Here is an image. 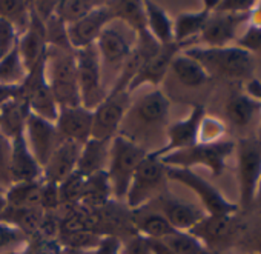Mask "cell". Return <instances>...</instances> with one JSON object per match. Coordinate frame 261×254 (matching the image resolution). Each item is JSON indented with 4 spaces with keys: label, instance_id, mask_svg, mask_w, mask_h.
I'll list each match as a JSON object with an SVG mask.
<instances>
[{
    "label": "cell",
    "instance_id": "cell-9",
    "mask_svg": "<svg viewBox=\"0 0 261 254\" xmlns=\"http://www.w3.org/2000/svg\"><path fill=\"white\" fill-rule=\"evenodd\" d=\"M166 177H168V180L181 183V185L188 187L191 191H194L206 214L237 216V213L240 211L238 203L226 199L220 190H217L211 182H207L206 179L198 176L194 170L166 167Z\"/></svg>",
    "mask_w": 261,
    "mask_h": 254
},
{
    "label": "cell",
    "instance_id": "cell-28",
    "mask_svg": "<svg viewBox=\"0 0 261 254\" xmlns=\"http://www.w3.org/2000/svg\"><path fill=\"white\" fill-rule=\"evenodd\" d=\"M133 225L139 234L148 239H165L177 231L162 213L151 206L133 211Z\"/></svg>",
    "mask_w": 261,
    "mask_h": 254
},
{
    "label": "cell",
    "instance_id": "cell-38",
    "mask_svg": "<svg viewBox=\"0 0 261 254\" xmlns=\"http://www.w3.org/2000/svg\"><path fill=\"white\" fill-rule=\"evenodd\" d=\"M85 176L79 173L77 170L69 174L65 180L59 183V196H60V210L66 206H74L80 203L83 185H85Z\"/></svg>",
    "mask_w": 261,
    "mask_h": 254
},
{
    "label": "cell",
    "instance_id": "cell-59",
    "mask_svg": "<svg viewBox=\"0 0 261 254\" xmlns=\"http://www.w3.org/2000/svg\"><path fill=\"white\" fill-rule=\"evenodd\" d=\"M0 191H4V190H0Z\"/></svg>",
    "mask_w": 261,
    "mask_h": 254
},
{
    "label": "cell",
    "instance_id": "cell-44",
    "mask_svg": "<svg viewBox=\"0 0 261 254\" xmlns=\"http://www.w3.org/2000/svg\"><path fill=\"white\" fill-rule=\"evenodd\" d=\"M235 45L252 53L261 51V27L246 24V30L240 33L238 39L235 40Z\"/></svg>",
    "mask_w": 261,
    "mask_h": 254
},
{
    "label": "cell",
    "instance_id": "cell-54",
    "mask_svg": "<svg viewBox=\"0 0 261 254\" xmlns=\"http://www.w3.org/2000/svg\"><path fill=\"white\" fill-rule=\"evenodd\" d=\"M255 203H258L261 206V180L258 183V190H256V196H255Z\"/></svg>",
    "mask_w": 261,
    "mask_h": 254
},
{
    "label": "cell",
    "instance_id": "cell-33",
    "mask_svg": "<svg viewBox=\"0 0 261 254\" xmlns=\"http://www.w3.org/2000/svg\"><path fill=\"white\" fill-rule=\"evenodd\" d=\"M40 193H42V179L11 183L4 191V196L7 200V206L40 208Z\"/></svg>",
    "mask_w": 261,
    "mask_h": 254
},
{
    "label": "cell",
    "instance_id": "cell-37",
    "mask_svg": "<svg viewBox=\"0 0 261 254\" xmlns=\"http://www.w3.org/2000/svg\"><path fill=\"white\" fill-rule=\"evenodd\" d=\"M31 2L23 0H0V19L8 20L20 33L25 31L30 22Z\"/></svg>",
    "mask_w": 261,
    "mask_h": 254
},
{
    "label": "cell",
    "instance_id": "cell-32",
    "mask_svg": "<svg viewBox=\"0 0 261 254\" xmlns=\"http://www.w3.org/2000/svg\"><path fill=\"white\" fill-rule=\"evenodd\" d=\"M146 13V27L149 34L160 43L169 45L174 43V22L169 14L155 2H143Z\"/></svg>",
    "mask_w": 261,
    "mask_h": 254
},
{
    "label": "cell",
    "instance_id": "cell-41",
    "mask_svg": "<svg viewBox=\"0 0 261 254\" xmlns=\"http://www.w3.org/2000/svg\"><path fill=\"white\" fill-rule=\"evenodd\" d=\"M27 242V236H23L20 231L5 223H0V254L22 249Z\"/></svg>",
    "mask_w": 261,
    "mask_h": 254
},
{
    "label": "cell",
    "instance_id": "cell-27",
    "mask_svg": "<svg viewBox=\"0 0 261 254\" xmlns=\"http://www.w3.org/2000/svg\"><path fill=\"white\" fill-rule=\"evenodd\" d=\"M224 114L233 126L243 128L261 114V103L246 91H232L226 100Z\"/></svg>",
    "mask_w": 261,
    "mask_h": 254
},
{
    "label": "cell",
    "instance_id": "cell-10",
    "mask_svg": "<svg viewBox=\"0 0 261 254\" xmlns=\"http://www.w3.org/2000/svg\"><path fill=\"white\" fill-rule=\"evenodd\" d=\"M137 42V34L120 20H112L98 36L95 47L101 66L121 70Z\"/></svg>",
    "mask_w": 261,
    "mask_h": 254
},
{
    "label": "cell",
    "instance_id": "cell-16",
    "mask_svg": "<svg viewBox=\"0 0 261 254\" xmlns=\"http://www.w3.org/2000/svg\"><path fill=\"white\" fill-rule=\"evenodd\" d=\"M146 206H151L162 213L177 231H191L206 216L201 206L181 200L168 191L162 193Z\"/></svg>",
    "mask_w": 261,
    "mask_h": 254
},
{
    "label": "cell",
    "instance_id": "cell-36",
    "mask_svg": "<svg viewBox=\"0 0 261 254\" xmlns=\"http://www.w3.org/2000/svg\"><path fill=\"white\" fill-rule=\"evenodd\" d=\"M100 4L101 2H92V0H63L57 2L54 17L63 25H71L85 17Z\"/></svg>",
    "mask_w": 261,
    "mask_h": 254
},
{
    "label": "cell",
    "instance_id": "cell-8",
    "mask_svg": "<svg viewBox=\"0 0 261 254\" xmlns=\"http://www.w3.org/2000/svg\"><path fill=\"white\" fill-rule=\"evenodd\" d=\"M77 80L82 106L94 111L106 97L109 89L105 86L103 66L95 45L75 51Z\"/></svg>",
    "mask_w": 261,
    "mask_h": 254
},
{
    "label": "cell",
    "instance_id": "cell-31",
    "mask_svg": "<svg viewBox=\"0 0 261 254\" xmlns=\"http://www.w3.org/2000/svg\"><path fill=\"white\" fill-rule=\"evenodd\" d=\"M169 71L175 76V79L188 88H200L209 82V74L204 68L191 56L185 54L183 51L175 56L171 63Z\"/></svg>",
    "mask_w": 261,
    "mask_h": 254
},
{
    "label": "cell",
    "instance_id": "cell-53",
    "mask_svg": "<svg viewBox=\"0 0 261 254\" xmlns=\"http://www.w3.org/2000/svg\"><path fill=\"white\" fill-rule=\"evenodd\" d=\"M92 249H80V248H71V246H62L60 254H91Z\"/></svg>",
    "mask_w": 261,
    "mask_h": 254
},
{
    "label": "cell",
    "instance_id": "cell-2",
    "mask_svg": "<svg viewBox=\"0 0 261 254\" xmlns=\"http://www.w3.org/2000/svg\"><path fill=\"white\" fill-rule=\"evenodd\" d=\"M183 53L195 59L209 77L227 80H249L253 77L255 63L252 54L237 45L221 48L192 45L183 50Z\"/></svg>",
    "mask_w": 261,
    "mask_h": 254
},
{
    "label": "cell",
    "instance_id": "cell-3",
    "mask_svg": "<svg viewBox=\"0 0 261 254\" xmlns=\"http://www.w3.org/2000/svg\"><path fill=\"white\" fill-rule=\"evenodd\" d=\"M45 74L59 108L82 105L74 50L48 45Z\"/></svg>",
    "mask_w": 261,
    "mask_h": 254
},
{
    "label": "cell",
    "instance_id": "cell-58",
    "mask_svg": "<svg viewBox=\"0 0 261 254\" xmlns=\"http://www.w3.org/2000/svg\"><path fill=\"white\" fill-rule=\"evenodd\" d=\"M250 254H256V252H250Z\"/></svg>",
    "mask_w": 261,
    "mask_h": 254
},
{
    "label": "cell",
    "instance_id": "cell-5",
    "mask_svg": "<svg viewBox=\"0 0 261 254\" xmlns=\"http://www.w3.org/2000/svg\"><path fill=\"white\" fill-rule=\"evenodd\" d=\"M235 151V142L224 139L215 144H195L191 148L169 153L160 160L166 167L192 170L194 167H204L211 171L212 177H220L226 170L227 159Z\"/></svg>",
    "mask_w": 261,
    "mask_h": 254
},
{
    "label": "cell",
    "instance_id": "cell-52",
    "mask_svg": "<svg viewBox=\"0 0 261 254\" xmlns=\"http://www.w3.org/2000/svg\"><path fill=\"white\" fill-rule=\"evenodd\" d=\"M149 246L152 254H174V251L162 239H149Z\"/></svg>",
    "mask_w": 261,
    "mask_h": 254
},
{
    "label": "cell",
    "instance_id": "cell-13",
    "mask_svg": "<svg viewBox=\"0 0 261 254\" xmlns=\"http://www.w3.org/2000/svg\"><path fill=\"white\" fill-rule=\"evenodd\" d=\"M206 116V108L200 103L192 105L189 114L166 126V144L159 150L151 151L155 157H163L169 153L186 150L198 144V126L201 119Z\"/></svg>",
    "mask_w": 261,
    "mask_h": 254
},
{
    "label": "cell",
    "instance_id": "cell-34",
    "mask_svg": "<svg viewBox=\"0 0 261 254\" xmlns=\"http://www.w3.org/2000/svg\"><path fill=\"white\" fill-rule=\"evenodd\" d=\"M112 14L117 20L123 22L127 28L133 30L137 36L148 31L146 27V13L143 2H133V0H126V2H108Z\"/></svg>",
    "mask_w": 261,
    "mask_h": 254
},
{
    "label": "cell",
    "instance_id": "cell-20",
    "mask_svg": "<svg viewBox=\"0 0 261 254\" xmlns=\"http://www.w3.org/2000/svg\"><path fill=\"white\" fill-rule=\"evenodd\" d=\"M92 119H94V111L82 105L65 106V108H59L56 126L63 141H72L83 145L92 136Z\"/></svg>",
    "mask_w": 261,
    "mask_h": 254
},
{
    "label": "cell",
    "instance_id": "cell-46",
    "mask_svg": "<svg viewBox=\"0 0 261 254\" xmlns=\"http://www.w3.org/2000/svg\"><path fill=\"white\" fill-rule=\"evenodd\" d=\"M40 208L43 211H59L60 210V196H59L57 183L42 180Z\"/></svg>",
    "mask_w": 261,
    "mask_h": 254
},
{
    "label": "cell",
    "instance_id": "cell-26",
    "mask_svg": "<svg viewBox=\"0 0 261 254\" xmlns=\"http://www.w3.org/2000/svg\"><path fill=\"white\" fill-rule=\"evenodd\" d=\"M30 114V105L20 96L0 106V133L10 141L25 134V126Z\"/></svg>",
    "mask_w": 261,
    "mask_h": 254
},
{
    "label": "cell",
    "instance_id": "cell-40",
    "mask_svg": "<svg viewBox=\"0 0 261 254\" xmlns=\"http://www.w3.org/2000/svg\"><path fill=\"white\" fill-rule=\"evenodd\" d=\"M226 133V123L221 119L206 114L198 126V144H215L224 141Z\"/></svg>",
    "mask_w": 261,
    "mask_h": 254
},
{
    "label": "cell",
    "instance_id": "cell-57",
    "mask_svg": "<svg viewBox=\"0 0 261 254\" xmlns=\"http://www.w3.org/2000/svg\"><path fill=\"white\" fill-rule=\"evenodd\" d=\"M2 254H23V251L17 249V251H10V252H2Z\"/></svg>",
    "mask_w": 261,
    "mask_h": 254
},
{
    "label": "cell",
    "instance_id": "cell-12",
    "mask_svg": "<svg viewBox=\"0 0 261 254\" xmlns=\"http://www.w3.org/2000/svg\"><path fill=\"white\" fill-rule=\"evenodd\" d=\"M130 106V94L126 89H109L108 97L94 109L92 136L95 139H114Z\"/></svg>",
    "mask_w": 261,
    "mask_h": 254
},
{
    "label": "cell",
    "instance_id": "cell-7",
    "mask_svg": "<svg viewBox=\"0 0 261 254\" xmlns=\"http://www.w3.org/2000/svg\"><path fill=\"white\" fill-rule=\"evenodd\" d=\"M237 182L240 210H249L255 203L261 180V142L256 137H243L235 144Z\"/></svg>",
    "mask_w": 261,
    "mask_h": 254
},
{
    "label": "cell",
    "instance_id": "cell-22",
    "mask_svg": "<svg viewBox=\"0 0 261 254\" xmlns=\"http://www.w3.org/2000/svg\"><path fill=\"white\" fill-rule=\"evenodd\" d=\"M43 168L31 153L25 134H20L11 141V159H10V179L11 183L40 180Z\"/></svg>",
    "mask_w": 261,
    "mask_h": 254
},
{
    "label": "cell",
    "instance_id": "cell-1",
    "mask_svg": "<svg viewBox=\"0 0 261 254\" xmlns=\"http://www.w3.org/2000/svg\"><path fill=\"white\" fill-rule=\"evenodd\" d=\"M169 109V97L162 89L154 88L136 103H130L118 134L142 145V139H148L155 131L168 126Z\"/></svg>",
    "mask_w": 261,
    "mask_h": 254
},
{
    "label": "cell",
    "instance_id": "cell-56",
    "mask_svg": "<svg viewBox=\"0 0 261 254\" xmlns=\"http://www.w3.org/2000/svg\"><path fill=\"white\" fill-rule=\"evenodd\" d=\"M7 206V200H5V196H4V191H0V211Z\"/></svg>",
    "mask_w": 261,
    "mask_h": 254
},
{
    "label": "cell",
    "instance_id": "cell-6",
    "mask_svg": "<svg viewBox=\"0 0 261 254\" xmlns=\"http://www.w3.org/2000/svg\"><path fill=\"white\" fill-rule=\"evenodd\" d=\"M166 165L149 151L130 180L124 199L126 206L130 211L146 206L149 202L166 191Z\"/></svg>",
    "mask_w": 261,
    "mask_h": 254
},
{
    "label": "cell",
    "instance_id": "cell-51",
    "mask_svg": "<svg viewBox=\"0 0 261 254\" xmlns=\"http://www.w3.org/2000/svg\"><path fill=\"white\" fill-rule=\"evenodd\" d=\"M20 96V86H8V85H0V106H4L10 100Z\"/></svg>",
    "mask_w": 261,
    "mask_h": 254
},
{
    "label": "cell",
    "instance_id": "cell-4",
    "mask_svg": "<svg viewBox=\"0 0 261 254\" xmlns=\"http://www.w3.org/2000/svg\"><path fill=\"white\" fill-rule=\"evenodd\" d=\"M149 150L136 144L121 134H117L111 142V153L108 162V177L112 188V196L118 202H124L130 180L139 165L148 156Z\"/></svg>",
    "mask_w": 261,
    "mask_h": 254
},
{
    "label": "cell",
    "instance_id": "cell-39",
    "mask_svg": "<svg viewBox=\"0 0 261 254\" xmlns=\"http://www.w3.org/2000/svg\"><path fill=\"white\" fill-rule=\"evenodd\" d=\"M162 240H165L174 254H198L204 249V245L189 231H175Z\"/></svg>",
    "mask_w": 261,
    "mask_h": 254
},
{
    "label": "cell",
    "instance_id": "cell-43",
    "mask_svg": "<svg viewBox=\"0 0 261 254\" xmlns=\"http://www.w3.org/2000/svg\"><path fill=\"white\" fill-rule=\"evenodd\" d=\"M10 159H11V141L0 133V190L4 191L11 185Z\"/></svg>",
    "mask_w": 261,
    "mask_h": 254
},
{
    "label": "cell",
    "instance_id": "cell-47",
    "mask_svg": "<svg viewBox=\"0 0 261 254\" xmlns=\"http://www.w3.org/2000/svg\"><path fill=\"white\" fill-rule=\"evenodd\" d=\"M258 2L253 0H218L214 11L229 13V14H249Z\"/></svg>",
    "mask_w": 261,
    "mask_h": 254
},
{
    "label": "cell",
    "instance_id": "cell-17",
    "mask_svg": "<svg viewBox=\"0 0 261 254\" xmlns=\"http://www.w3.org/2000/svg\"><path fill=\"white\" fill-rule=\"evenodd\" d=\"M185 50L183 45L180 43H169V45H162L151 57L145 60V63L140 66L137 74L133 77V80L127 85V93L133 94L137 88L143 85H151V86H159L165 76L169 73L171 63L175 59L177 54H180Z\"/></svg>",
    "mask_w": 261,
    "mask_h": 254
},
{
    "label": "cell",
    "instance_id": "cell-50",
    "mask_svg": "<svg viewBox=\"0 0 261 254\" xmlns=\"http://www.w3.org/2000/svg\"><path fill=\"white\" fill-rule=\"evenodd\" d=\"M246 93L249 96H252L253 99H256L259 103H261V80L252 77L247 80L246 83ZM256 139L261 142V114H259V126H258V134H256Z\"/></svg>",
    "mask_w": 261,
    "mask_h": 254
},
{
    "label": "cell",
    "instance_id": "cell-55",
    "mask_svg": "<svg viewBox=\"0 0 261 254\" xmlns=\"http://www.w3.org/2000/svg\"><path fill=\"white\" fill-rule=\"evenodd\" d=\"M198 254H227V252H224V251H214V249H207V248H204L203 251H200Z\"/></svg>",
    "mask_w": 261,
    "mask_h": 254
},
{
    "label": "cell",
    "instance_id": "cell-49",
    "mask_svg": "<svg viewBox=\"0 0 261 254\" xmlns=\"http://www.w3.org/2000/svg\"><path fill=\"white\" fill-rule=\"evenodd\" d=\"M123 240L117 236H103L91 254H120Z\"/></svg>",
    "mask_w": 261,
    "mask_h": 254
},
{
    "label": "cell",
    "instance_id": "cell-30",
    "mask_svg": "<svg viewBox=\"0 0 261 254\" xmlns=\"http://www.w3.org/2000/svg\"><path fill=\"white\" fill-rule=\"evenodd\" d=\"M112 199L114 196H112V188H111L108 173L100 171L85 179L83 193H82V199L79 205H82L86 210L94 211V210L103 208Z\"/></svg>",
    "mask_w": 261,
    "mask_h": 254
},
{
    "label": "cell",
    "instance_id": "cell-21",
    "mask_svg": "<svg viewBox=\"0 0 261 254\" xmlns=\"http://www.w3.org/2000/svg\"><path fill=\"white\" fill-rule=\"evenodd\" d=\"M17 50H19V54H20L28 73L46 54V50H48L46 25L42 22V19L33 10V4H31V14H30L28 27L25 28L23 33L19 34Z\"/></svg>",
    "mask_w": 261,
    "mask_h": 254
},
{
    "label": "cell",
    "instance_id": "cell-42",
    "mask_svg": "<svg viewBox=\"0 0 261 254\" xmlns=\"http://www.w3.org/2000/svg\"><path fill=\"white\" fill-rule=\"evenodd\" d=\"M22 251L23 254H60L62 245L59 243L57 239H46V237L34 236L28 239Z\"/></svg>",
    "mask_w": 261,
    "mask_h": 254
},
{
    "label": "cell",
    "instance_id": "cell-23",
    "mask_svg": "<svg viewBox=\"0 0 261 254\" xmlns=\"http://www.w3.org/2000/svg\"><path fill=\"white\" fill-rule=\"evenodd\" d=\"M82 151V145L72 141H62L53 156L49 157L48 164L43 167L42 180L60 183L69 174L77 170L79 156Z\"/></svg>",
    "mask_w": 261,
    "mask_h": 254
},
{
    "label": "cell",
    "instance_id": "cell-14",
    "mask_svg": "<svg viewBox=\"0 0 261 254\" xmlns=\"http://www.w3.org/2000/svg\"><path fill=\"white\" fill-rule=\"evenodd\" d=\"M115 20L112 10L108 2H101L97 8L88 13L80 20L66 25V37L74 51L95 45L101 31Z\"/></svg>",
    "mask_w": 261,
    "mask_h": 254
},
{
    "label": "cell",
    "instance_id": "cell-45",
    "mask_svg": "<svg viewBox=\"0 0 261 254\" xmlns=\"http://www.w3.org/2000/svg\"><path fill=\"white\" fill-rule=\"evenodd\" d=\"M19 40V31L8 20L0 19V57L8 54Z\"/></svg>",
    "mask_w": 261,
    "mask_h": 254
},
{
    "label": "cell",
    "instance_id": "cell-24",
    "mask_svg": "<svg viewBox=\"0 0 261 254\" xmlns=\"http://www.w3.org/2000/svg\"><path fill=\"white\" fill-rule=\"evenodd\" d=\"M217 4H218V0H206V2H203V7L198 11L180 13L175 19H172L175 43L183 45L185 50L192 47V39H197L201 34V31H203L209 16L215 10Z\"/></svg>",
    "mask_w": 261,
    "mask_h": 254
},
{
    "label": "cell",
    "instance_id": "cell-35",
    "mask_svg": "<svg viewBox=\"0 0 261 254\" xmlns=\"http://www.w3.org/2000/svg\"><path fill=\"white\" fill-rule=\"evenodd\" d=\"M28 76V70L19 54L17 45L4 57H0V85L20 86Z\"/></svg>",
    "mask_w": 261,
    "mask_h": 254
},
{
    "label": "cell",
    "instance_id": "cell-29",
    "mask_svg": "<svg viewBox=\"0 0 261 254\" xmlns=\"http://www.w3.org/2000/svg\"><path fill=\"white\" fill-rule=\"evenodd\" d=\"M45 211L42 208H14L5 206L0 211V223L16 228L27 239H31L39 234L40 223Z\"/></svg>",
    "mask_w": 261,
    "mask_h": 254
},
{
    "label": "cell",
    "instance_id": "cell-48",
    "mask_svg": "<svg viewBox=\"0 0 261 254\" xmlns=\"http://www.w3.org/2000/svg\"><path fill=\"white\" fill-rule=\"evenodd\" d=\"M120 254H152L149 246V239L136 233L126 240H123Z\"/></svg>",
    "mask_w": 261,
    "mask_h": 254
},
{
    "label": "cell",
    "instance_id": "cell-19",
    "mask_svg": "<svg viewBox=\"0 0 261 254\" xmlns=\"http://www.w3.org/2000/svg\"><path fill=\"white\" fill-rule=\"evenodd\" d=\"M189 233H192L207 249L224 251L235 239V216H211L206 214Z\"/></svg>",
    "mask_w": 261,
    "mask_h": 254
},
{
    "label": "cell",
    "instance_id": "cell-25",
    "mask_svg": "<svg viewBox=\"0 0 261 254\" xmlns=\"http://www.w3.org/2000/svg\"><path fill=\"white\" fill-rule=\"evenodd\" d=\"M112 139H95L91 137L86 144L82 145V151L77 162V171L85 177L106 171L111 153Z\"/></svg>",
    "mask_w": 261,
    "mask_h": 254
},
{
    "label": "cell",
    "instance_id": "cell-11",
    "mask_svg": "<svg viewBox=\"0 0 261 254\" xmlns=\"http://www.w3.org/2000/svg\"><path fill=\"white\" fill-rule=\"evenodd\" d=\"M45 59H46V54L28 73L25 82L20 85V97L28 102L30 111L33 114L40 116L46 120L56 122L59 116V105L46 80Z\"/></svg>",
    "mask_w": 261,
    "mask_h": 254
},
{
    "label": "cell",
    "instance_id": "cell-18",
    "mask_svg": "<svg viewBox=\"0 0 261 254\" xmlns=\"http://www.w3.org/2000/svg\"><path fill=\"white\" fill-rule=\"evenodd\" d=\"M250 14V13H249ZM249 14H229L212 11L198 39L204 43L203 47L221 48L229 47L240 36V30L247 24Z\"/></svg>",
    "mask_w": 261,
    "mask_h": 254
},
{
    "label": "cell",
    "instance_id": "cell-15",
    "mask_svg": "<svg viewBox=\"0 0 261 254\" xmlns=\"http://www.w3.org/2000/svg\"><path fill=\"white\" fill-rule=\"evenodd\" d=\"M25 139L31 153L34 154L36 160L40 164L42 168L48 164L49 157L53 156L59 144L63 141L57 131L56 122L46 120L33 112L27 120Z\"/></svg>",
    "mask_w": 261,
    "mask_h": 254
}]
</instances>
